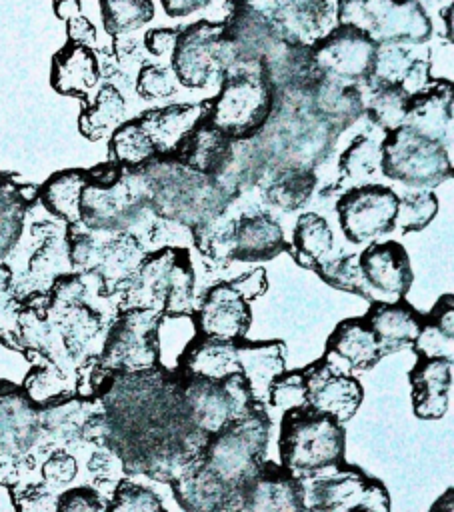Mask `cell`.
I'll return each mask as SVG.
<instances>
[{
	"mask_svg": "<svg viewBox=\"0 0 454 512\" xmlns=\"http://www.w3.org/2000/svg\"><path fill=\"white\" fill-rule=\"evenodd\" d=\"M404 124L412 130L448 146L452 142V84L432 80L408 100Z\"/></svg>",
	"mask_w": 454,
	"mask_h": 512,
	"instance_id": "obj_21",
	"label": "cell"
},
{
	"mask_svg": "<svg viewBox=\"0 0 454 512\" xmlns=\"http://www.w3.org/2000/svg\"><path fill=\"white\" fill-rule=\"evenodd\" d=\"M90 178L86 170H64L54 174L38 190L44 206L56 216L64 218L68 224L80 222V194Z\"/></svg>",
	"mask_w": 454,
	"mask_h": 512,
	"instance_id": "obj_32",
	"label": "cell"
},
{
	"mask_svg": "<svg viewBox=\"0 0 454 512\" xmlns=\"http://www.w3.org/2000/svg\"><path fill=\"white\" fill-rule=\"evenodd\" d=\"M266 404L282 412L306 404V384L302 370H284L282 374H278L268 388Z\"/></svg>",
	"mask_w": 454,
	"mask_h": 512,
	"instance_id": "obj_45",
	"label": "cell"
},
{
	"mask_svg": "<svg viewBox=\"0 0 454 512\" xmlns=\"http://www.w3.org/2000/svg\"><path fill=\"white\" fill-rule=\"evenodd\" d=\"M364 318L374 330L382 356H386L412 346L424 314H420L404 298H398L392 302H370Z\"/></svg>",
	"mask_w": 454,
	"mask_h": 512,
	"instance_id": "obj_22",
	"label": "cell"
},
{
	"mask_svg": "<svg viewBox=\"0 0 454 512\" xmlns=\"http://www.w3.org/2000/svg\"><path fill=\"white\" fill-rule=\"evenodd\" d=\"M136 90L146 100L164 98L174 92V78L166 68L156 64H146L138 72Z\"/></svg>",
	"mask_w": 454,
	"mask_h": 512,
	"instance_id": "obj_47",
	"label": "cell"
},
{
	"mask_svg": "<svg viewBox=\"0 0 454 512\" xmlns=\"http://www.w3.org/2000/svg\"><path fill=\"white\" fill-rule=\"evenodd\" d=\"M378 42L352 24H338L312 46V60L318 70L342 82L358 84L368 78Z\"/></svg>",
	"mask_w": 454,
	"mask_h": 512,
	"instance_id": "obj_11",
	"label": "cell"
},
{
	"mask_svg": "<svg viewBox=\"0 0 454 512\" xmlns=\"http://www.w3.org/2000/svg\"><path fill=\"white\" fill-rule=\"evenodd\" d=\"M204 112L206 102L198 106H170L164 110H152L140 120L156 144H176Z\"/></svg>",
	"mask_w": 454,
	"mask_h": 512,
	"instance_id": "obj_37",
	"label": "cell"
},
{
	"mask_svg": "<svg viewBox=\"0 0 454 512\" xmlns=\"http://www.w3.org/2000/svg\"><path fill=\"white\" fill-rule=\"evenodd\" d=\"M82 4H80V0H54V14L60 18V20H68V18H72V16H76V14H80L82 10Z\"/></svg>",
	"mask_w": 454,
	"mask_h": 512,
	"instance_id": "obj_57",
	"label": "cell"
},
{
	"mask_svg": "<svg viewBox=\"0 0 454 512\" xmlns=\"http://www.w3.org/2000/svg\"><path fill=\"white\" fill-rule=\"evenodd\" d=\"M100 76L98 60L88 44L70 42L52 58L50 82L56 92L84 96Z\"/></svg>",
	"mask_w": 454,
	"mask_h": 512,
	"instance_id": "obj_26",
	"label": "cell"
},
{
	"mask_svg": "<svg viewBox=\"0 0 454 512\" xmlns=\"http://www.w3.org/2000/svg\"><path fill=\"white\" fill-rule=\"evenodd\" d=\"M176 252L178 246H166L142 258L138 268L130 274L124 292V304L128 308H152L162 312L174 280Z\"/></svg>",
	"mask_w": 454,
	"mask_h": 512,
	"instance_id": "obj_20",
	"label": "cell"
},
{
	"mask_svg": "<svg viewBox=\"0 0 454 512\" xmlns=\"http://www.w3.org/2000/svg\"><path fill=\"white\" fill-rule=\"evenodd\" d=\"M306 384V404L332 414L342 424L358 410L364 390L360 382L346 370L336 368L324 356L302 368Z\"/></svg>",
	"mask_w": 454,
	"mask_h": 512,
	"instance_id": "obj_14",
	"label": "cell"
},
{
	"mask_svg": "<svg viewBox=\"0 0 454 512\" xmlns=\"http://www.w3.org/2000/svg\"><path fill=\"white\" fill-rule=\"evenodd\" d=\"M314 272L332 288L358 294V296L366 298L368 302L374 300L372 292L362 276V270L358 264V254H340L336 258H326L324 262H320L314 268Z\"/></svg>",
	"mask_w": 454,
	"mask_h": 512,
	"instance_id": "obj_39",
	"label": "cell"
},
{
	"mask_svg": "<svg viewBox=\"0 0 454 512\" xmlns=\"http://www.w3.org/2000/svg\"><path fill=\"white\" fill-rule=\"evenodd\" d=\"M302 484L304 510L388 512L390 496L386 486L358 466L344 460L310 474L298 476Z\"/></svg>",
	"mask_w": 454,
	"mask_h": 512,
	"instance_id": "obj_4",
	"label": "cell"
},
{
	"mask_svg": "<svg viewBox=\"0 0 454 512\" xmlns=\"http://www.w3.org/2000/svg\"><path fill=\"white\" fill-rule=\"evenodd\" d=\"M332 248L334 234L328 222L316 212L300 214L292 232V246H288L292 258L302 268L314 270L320 262L330 258Z\"/></svg>",
	"mask_w": 454,
	"mask_h": 512,
	"instance_id": "obj_29",
	"label": "cell"
},
{
	"mask_svg": "<svg viewBox=\"0 0 454 512\" xmlns=\"http://www.w3.org/2000/svg\"><path fill=\"white\" fill-rule=\"evenodd\" d=\"M192 320L196 332L234 342L246 336L252 312L230 282H218L204 292L198 308L192 312Z\"/></svg>",
	"mask_w": 454,
	"mask_h": 512,
	"instance_id": "obj_16",
	"label": "cell"
},
{
	"mask_svg": "<svg viewBox=\"0 0 454 512\" xmlns=\"http://www.w3.org/2000/svg\"><path fill=\"white\" fill-rule=\"evenodd\" d=\"M88 468L90 472L94 474V478L100 482V484H108V482H118L120 480V474H122V464L112 456V454H106V452H96L90 462H88Z\"/></svg>",
	"mask_w": 454,
	"mask_h": 512,
	"instance_id": "obj_51",
	"label": "cell"
},
{
	"mask_svg": "<svg viewBox=\"0 0 454 512\" xmlns=\"http://www.w3.org/2000/svg\"><path fill=\"white\" fill-rule=\"evenodd\" d=\"M288 244L280 224L266 212L242 214L234 228L232 260L264 262L286 252Z\"/></svg>",
	"mask_w": 454,
	"mask_h": 512,
	"instance_id": "obj_25",
	"label": "cell"
},
{
	"mask_svg": "<svg viewBox=\"0 0 454 512\" xmlns=\"http://www.w3.org/2000/svg\"><path fill=\"white\" fill-rule=\"evenodd\" d=\"M318 178L314 176L312 170L300 168V166H288L278 170L270 182L264 188V198L270 206L284 210V212H294L302 208L314 188H316Z\"/></svg>",
	"mask_w": 454,
	"mask_h": 512,
	"instance_id": "obj_33",
	"label": "cell"
},
{
	"mask_svg": "<svg viewBox=\"0 0 454 512\" xmlns=\"http://www.w3.org/2000/svg\"><path fill=\"white\" fill-rule=\"evenodd\" d=\"M220 92L206 102V118L230 140L254 138L270 122L274 90L260 64L222 72Z\"/></svg>",
	"mask_w": 454,
	"mask_h": 512,
	"instance_id": "obj_2",
	"label": "cell"
},
{
	"mask_svg": "<svg viewBox=\"0 0 454 512\" xmlns=\"http://www.w3.org/2000/svg\"><path fill=\"white\" fill-rule=\"evenodd\" d=\"M176 30L172 28H154L148 30L144 36V46L148 48L150 54L154 56H162L166 52H172L174 42H176Z\"/></svg>",
	"mask_w": 454,
	"mask_h": 512,
	"instance_id": "obj_53",
	"label": "cell"
},
{
	"mask_svg": "<svg viewBox=\"0 0 454 512\" xmlns=\"http://www.w3.org/2000/svg\"><path fill=\"white\" fill-rule=\"evenodd\" d=\"M398 194L382 184H360L346 190L336 212L344 236L352 244L370 242L394 230Z\"/></svg>",
	"mask_w": 454,
	"mask_h": 512,
	"instance_id": "obj_9",
	"label": "cell"
},
{
	"mask_svg": "<svg viewBox=\"0 0 454 512\" xmlns=\"http://www.w3.org/2000/svg\"><path fill=\"white\" fill-rule=\"evenodd\" d=\"M162 312L128 308L112 326L100 360L116 372H148L160 368Z\"/></svg>",
	"mask_w": 454,
	"mask_h": 512,
	"instance_id": "obj_8",
	"label": "cell"
},
{
	"mask_svg": "<svg viewBox=\"0 0 454 512\" xmlns=\"http://www.w3.org/2000/svg\"><path fill=\"white\" fill-rule=\"evenodd\" d=\"M100 14L108 34L118 36L146 24L154 16L152 0H100Z\"/></svg>",
	"mask_w": 454,
	"mask_h": 512,
	"instance_id": "obj_40",
	"label": "cell"
},
{
	"mask_svg": "<svg viewBox=\"0 0 454 512\" xmlns=\"http://www.w3.org/2000/svg\"><path fill=\"white\" fill-rule=\"evenodd\" d=\"M56 508L58 510H102L106 508V504L100 500L96 490L80 486L62 494L56 502Z\"/></svg>",
	"mask_w": 454,
	"mask_h": 512,
	"instance_id": "obj_49",
	"label": "cell"
},
{
	"mask_svg": "<svg viewBox=\"0 0 454 512\" xmlns=\"http://www.w3.org/2000/svg\"><path fill=\"white\" fill-rule=\"evenodd\" d=\"M170 486L178 504L186 510H230L226 488L200 462L172 480Z\"/></svg>",
	"mask_w": 454,
	"mask_h": 512,
	"instance_id": "obj_28",
	"label": "cell"
},
{
	"mask_svg": "<svg viewBox=\"0 0 454 512\" xmlns=\"http://www.w3.org/2000/svg\"><path fill=\"white\" fill-rule=\"evenodd\" d=\"M232 150L234 140L224 136L206 118V114H202L194 126L174 144V148L166 152V156H172L176 162L194 172L216 178L230 160Z\"/></svg>",
	"mask_w": 454,
	"mask_h": 512,
	"instance_id": "obj_17",
	"label": "cell"
},
{
	"mask_svg": "<svg viewBox=\"0 0 454 512\" xmlns=\"http://www.w3.org/2000/svg\"><path fill=\"white\" fill-rule=\"evenodd\" d=\"M10 282H12V272H10V268H8L6 264H0V292L8 290Z\"/></svg>",
	"mask_w": 454,
	"mask_h": 512,
	"instance_id": "obj_58",
	"label": "cell"
},
{
	"mask_svg": "<svg viewBox=\"0 0 454 512\" xmlns=\"http://www.w3.org/2000/svg\"><path fill=\"white\" fill-rule=\"evenodd\" d=\"M110 154L114 162L126 166H138L160 156V148L142 124L140 118L120 124L110 140Z\"/></svg>",
	"mask_w": 454,
	"mask_h": 512,
	"instance_id": "obj_35",
	"label": "cell"
},
{
	"mask_svg": "<svg viewBox=\"0 0 454 512\" xmlns=\"http://www.w3.org/2000/svg\"><path fill=\"white\" fill-rule=\"evenodd\" d=\"M232 4V14L222 22L220 70L258 66L274 42L280 38L270 16L244 4Z\"/></svg>",
	"mask_w": 454,
	"mask_h": 512,
	"instance_id": "obj_10",
	"label": "cell"
},
{
	"mask_svg": "<svg viewBox=\"0 0 454 512\" xmlns=\"http://www.w3.org/2000/svg\"><path fill=\"white\" fill-rule=\"evenodd\" d=\"M444 20H446V26H448V40L452 38V6H448L444 12H442Z\"/></svg>",
	"mask_w": 454,
	"mask_h": 512,
	"instance_id": "obj_59",
	"label": "cell"
},
{
	"mask_svg": "<svg viewBox=\"0 0 454 512\" xmlns=\"http://www.w3.org/2000/svg\"><path fill=\"white\" fill-rule=\"evenodd\" d=\"M380 148V170L394 182L430 190L452 178V162L446 146L406 124L388 130Z\"/></svg>",
	"mask_w": 454,
	"mask_h": 512,
	"instance_id": "obj_5",
	"label": "cell"
},
{
	"mask_svg": "<svg viewBox=\"0 0 454 512\" xmlns=\"http://www.w3.org/2000/svg\"><path fill=\"white\" fill-rule=\"evenodd\" d=\"M414 56L398 42H380L376 46L372 70L364 84H400Z\"/></svg>",
	"mask_w": 454,
	"mask_h": 512,
	"instance_id": "obj_42",
	"label": "cell"
},
{
	"mask_svg": "<svg viewBox=\"0 0 454 512\" xmlns=\"http://www.w3.org/2000/svg\"><path fill=\"white\" fill-rule=\"evenodd\" d=\"M280 462L296 476L344 460L346 434L340 420L310 404L284 410L278 438Z\"/></svg>",
	"mask_w": 454,
	"mask_h": 512,
	"instance_id": "obj_3",
	"label": "cell"
},
{
	"mask_svg": "<svg viewBox=\"0 0 454 512\" xmlns=\"http://www.w3.org/2000/svg\"><path fill=\"white\" fill-rule=\"evenodd\" d=\"M358 264L372 292V302H392L408 294L414 272L408 252L400 242H370L358 254Z\"/></svg>",
	"mask_w": 454,
	"mask_h": 512,
	"instance_id": "obj_13",
	"label": "cell"
},
{
	"mask_svg": "<svg viewBox=\"0 0 454 512\" xmlns=\"http://www.w3.org/2000/svg\"><path fill=\"white\" fill-rule=\"evenodd\" d=\"M338 24L364 30L374 42H412L430 38L432 22L418 0H338Z\"/></svg>",
	"mask_w": 454,
	"mask_h": 512,
	"instance_id": "obj_6",
	"label": "cell"
},
{
	"mask_svg": "<svg viewBox=\"0 0 454 512\" xmlns=\"http://www.w3.org/2000/svg\"><path fill=\"white\" fill-rule=\"evenodd\" d=\"M236 510H304L300 478L282 464L262 460L242 484Z\"/></svg>",
	"mask_w": 454,
	"mask_h": 512,
	"instance_id": "obj_15",
	"label": "cell"
},
{
	"mask_svg": "<svg viewBox=\"0 0 454 512\" xmlns=\"http://www.w3.org/2000/svg\"><path fill=\"white\" fill-rule=\"evenodd\" d=\"M230 286H232L246 302H250V300L260 298V296L266 292V288H268V278H266V272H264L262 268H256V270H252V272H246V274H242V276L230 280Z\"/></svg>",
	"mask_w": 454,
	"mask_h": 512,
	"instance_id": "obj_50",
	"label": "cell"
},
{
	"mask_svg": "<svg viewBox=\"0 0 454 512\" xmlns=\"http://www.w3.org/2000/svg\"><path fill=\"white\" fill-rule=\"evenodd\" d=\"M192 288H194V272L188 258V250L178 246L176 264H174V280L168 290L162 312L164 314H192Z\"/></svg>",
	"mask_w": 454,
	"mask_h": 512,
	"instance_id": "obj_43",
	"label": "cell"
},
{
	"mask_svg": "<svg viewBox=\"0 0 454 512\" xmlns=\"http://www.w3.org/2000/svg\"><path fill=\"white\" fill-rule=\"evenodd\" d=\"M270 20L282 38L312 46L328 26L330 0H286Z\"/></svg>",
	"mask_w": 454,
	"mask_h": 512,
	"instance_id": "obj_27",
	"label": "cell"
},
{
	"mask_svg": "<svg viewBox=\"0 0 454 512\" xmlns=\"http://www.w3.org/2000/svg\"><path fill=\"white\" fill-rule=\"evenodd\" d=\"M42 476L50 484H68L76 476V460L64 450H56L42 464Z\"/></svg>",
	"mask_w": 454,
	"mask_h": 512,
	"instance_id": "obj_48",
	"label": "cell"
},
{
	"mask_svg": "<svg viewBox=\"0 0 454 512\" xmlns=\"http://www.w3.org/2000/svg\"><path fill=\"white\" fill-rule=\"evenodd\" d=\"M224 210L194 222L190 228L198 252L210 266H226L232 260L236 218L224 214Z\"/></svg>",
	"mask_w": 454,
	"mask_h": 512,
	"instance_id": "obj_31",
	"label": "cell"
},
{
	"mask_svg": "<svg viewBox=\"0 0 454 512\" xmlns=\"http://www.w3.org/2000/svg\"><path fill=\"white\" fill-rule=\"evenodd\" d=\"M438 212V198L430 190L408 192L398 196V208L394 216V230L402 234L424 230Z\"/></svg>",
	"mask_w": 454,
	"mask_h": 512,
	"instance_id": "obj_41",
	"label": "cell"
},
{
	"mask_svg": "<svg viewBox=\"0 0 454 512\" xmlns=\"http://www.w3.org/2000/svg\"><path fill=\"white\" fill-rule=\"evenodd\" d=\"M122 114H124L122 94L114 86L106 84L96 94V100L88 108H84V112L80 114L78 118L80 132L90 140H98L120 122Z\"/></svg>",
	"mask_w": 454,
	"mask_h": 512,
	"instance_id": "obj_38",
	"label": "cell"
},
{
	"mask_svg": "<svg viewBox=\"0 0 454 512\" xmlns=\"http://www.w3.org/2000/svg\"><path fill=\"white\" fill-rule=\"evenodd\" d=\"M380 160H382V148L378 142H374L368 136H356L352 144L340 154V182L334 188L344 186L346 182L354 186L368 184L366 180L374 178L376 172L380 170Z\"/></svg>",
	"mask_w": 454,
	"mask_h": 512,
	"instance_id": "obj_36",
	"label": "cell"
},
{
	"mask_svg": "<svg viewBox=\"0 0 454 512\" xmlns=\"http://www.w3.org/2000/svg\"><path fill=\"white\" fill-rule=\"evenodd\" d=\"M324 358L342 368L350 370H370L382 360V352L374 330L366 318H346L336 324L326 340Z\"/></svg>",
	"mask_w": 454,
	"mask_h": 512,
	"instance_id": "obj_19",
	"label": "cell"
},
{
	"mask_svg": "<svg viewBox=\"0 0 454 512\" xmlns=\"http://www.w3.org/2000/svg\"><path fill=\"white\" fill-rule=\"evenodd\" d=\"M222 22L198 20L176 34L172 48V68L180 84L202 88L210 74L220 68Z\"/></svg>",
	"mask_w": 454,
	"mask_h": 512,
	"instance_id": "obj_12",
	"label": "cell"
},
{
	"mask_svg": "<svg viewBox=\"0 0 454 512\" xmlns=\"http://www.w3.org/2000/svg\"><path fill=\"white\" fill-rule=\"evenodd\" d=\"M234 352H236L238 368L246 378L254 400L260 404H266L270 384L278 374L286 370L284 342L280 340L250 342L246 338H238L234 340Z\"/></svg>",
	"mask_w": 454,
	"mask_h": 512,
	"instance_id": "obj_24",
	"label": "cell"
},
{
	"mask_svg": "<svg viewBox=\"0 0 454 512\" xmlns=\"http://www.w3.org/2000/svg\"><path fill=\"white\" fill-rule=\"evenodd\" d=\"M430 82H432V78H430V64L426 60L414 58L410 62L404 78L400 80V86L412 96V94L424 90Z\"/></svg>",
	"mask_w": 454,
	"mask_h": 512,
	"instance_id": "obj_52",
	"label": "cell"
},
{
	"mask_svg": "<svg viewBox=\"0 0 454 512\" xmlns=\"http://www.w3.org/2000/svg\"><path fill=\"white\" fill-rule=\"evenodd\" d=\"M232 372H240L234 342L218 340L194 330L184 344L176 362V376H200L220 380Z\"/></svg>",
	"mask_w": 454,
	"mask_h": 512,
	"instance_id": "obj_23",
	"label": "cell"
},
{
	"mask_svg": "<svg viewBox=\"0 0 454 512\" xmlns=\"http://www.w3.org/2000/svg\"><path fill=\"white\" fill-rule=\"evenodd\" d=\"M368 96L364 98V112L372 124L384 132L404 124L410 94L400 84H366Z\"/></svg>",
	"mask_w": 454,
	"mask_h": 512,
	"instance_id": "obj_34",
	"label": "cell"
},
{
	"mask_svg": "<svg viewBox=\"0 0 454 512\" xmlns=\"http://www.w3.org/2000/svg\"><path fill=\"white\" fill-rule=\"evenodd\" d=\"M24 390L30 400L40 406H48L60 398L70 396L66 390V376L56 366H36L24 380Z\"/></svg>",
	"mask_w": 454,
	"mask_h": 512,
	"instance_id": "obj_44",
	"label": "cell"
},
{
	"mask_svg": "<svg viewBox=\"0 0 454 512\" xmlns=\"http://www.w3.org/2000/svg\"><path fill=\"white\" fill-rule=\"evenodd\" d=\"M110 510H160L162 502L160 498L130 480H118L114 490V500L108 504Z\"/></svg>",
	"mask_w": 454,
	"mask_h": 512,
	"instance_id": "obj_46",
	"label": "cell"
},
{
	"mask_svg": "<svg viewBox=\"0 0 454 512\" xmlns=\"http://www.w3.org/2000/svg\"><path fill=\"white\" fill-rule=\"evenodd\" d=\"M66 34H68L70 42L90 44L96 40V28L82 12L66 20Z\"/></svg>",
	"mask_w": 454,
	"mask_h": 512,
	"instance_id": "obj_54",
	"label": "cell"
},
{
	"mask_svg": "<svg viewBox=\"0 0 454 512\" xmlns=\"http://www.w3.org/2000/svg\"><path fill=\"white\" fill-rule=\"evenodd\" d=\"M230 2H236V4H244V6H250L252 10H258L266 16H272L286 0H230Z\"/></svg>",
	"mask_w": 454,
	"mask_h": 512,
	"instance_id": "obj_56",
	"label": "cell"
},
{
	"mask_svg": "<svg viewBox=\"0 0 454 512\" xmlns=\"http://www.w3.org/2000/svg\"><path fill=\"white\" fill-rule=\"evenodd\" d=\"M454 342V298L444 294L422 318V326L412 342L416 356L452 358Z\"/></svg>",
	"mask_w": 454,
	"mask_h": 512,
	"instance_id": "obj_30",
	"label": "cell"
},
{
	"mask_svg": "<svg viewBox=\"0 0 454 512\" xmlns=\"http://www.w3.org/2000/svg\"><path fill=\"white\" fill-rule=\"evenodd\" d=\"M272 422L264 404H254L246 414L208 436L200 464L226 488L230 510H236V498L242 484L264 460Z\"/></svg>",
	"mask_w": 454,
	"mask_h": 512,
	"instance_id": "obj_1",
	"label": "cell"
},
{
	"mask_svg": "<svg viewBox=\"0 0 454 512\" xmlns=\"http://www.w3.org/2000/svg\"><path fill=\"white\" fill-rule=\"evenodd\" d=\"M412 410L420 420H438L448 412L452 390V358L418 356L408 372Z\"/></svg>",
	"mask_w": 454,
	"mask_h": 512,
	"instance_id": "obj_18",
	"label": "cell"
},
{
	"mask_svg": "<svg viewBox=\"0 0 454 512\" xmlns=\"http://www.w3.org/2000/svg\"><path fill=\"white\" fill-rule=\"evenodd\" d=\"M176 378L188 420L206 436L216 434L258 404L240 374H230L220 380L200 376Z\"/></svg>",
	"mask_w": 454,
	"mask_h": 512,
	"instance_id": "obj_7",
	"label": "cell"
},
{
	"mask_svg": "<svg viewBox=\"0 0 454 512\" xmlns=\"http://www.w3.org/2000/svg\"><path fill=\"white\" fill-rule=\"evenodd\" d=\"M160 4L168 16L182 18L194 10L206 8L210 4V0H160Z\"/></svg>",
	"mask_w": 454,
	"mask_h": 512,
	"instance_id": "obj_55",
	"label": "cell"
}]
</instances>
